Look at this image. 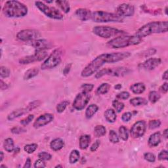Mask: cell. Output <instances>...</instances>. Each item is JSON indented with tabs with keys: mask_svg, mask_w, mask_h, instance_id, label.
Returning <instances> with one entry per match:
<instances>
[{
	"mask_svg": "<svg viewBox=\"0 0 168 168\" xmlns=\"http://www.w3.org/2000/svg\"><path fill=\"white\" fill-rule=\"evenodd\" d=\"M35 4L36 7L47 17L57 20H60L63 18V15L55 7H49L41 2H36Z\"/></svg>",
	"mask_w": 168,
	"mask_h": 168,
	"instance_id": "obj_9",
	"label": "cell"
},
{
	"mask_svg": "<svg viewBox=\"0 0 168 168\" xmlns=\"http://www.w3.org/2000/svg\"><path fill=\"white\" fill-rule=\"evenodd\" d=\"M93 88H94V85L91 84H84L81 86V89L84 92L89 93L93 90Z\"/></svg>",
	"mask_w": 168,
	"mask_h": 168,
	"instance_id": "obj_41",
	"label": "cell"
},
{
	"mask_svg": "<svg viewBox=\"0 0 168 168\" xmlns=\"http://www.w3.org/2000/svg\"><path fill=\"white\" fill-rule=\"evenodd\" d=\"M38 158L44 161H47V160H50L52 158V156L48 152H41L38 154Z\"/></svg>",
	"mask_w": 168,
	"mask_h": 168,
	"instance_id": "obj_42",
	"label": "cell"
},
{
	"mask_svg": "<svg viewBox=\"0 0 168 168\" xmlns=\"http://www.w3.org/2000/svg\"><path fill=\"white\" fill-rule=\"evenodd\" d=\"M147 53H145V57H148V56H151V55H154L156 53V51L154 49H149V50L147 51Z\"/></svg>",
	"mask_w": 168,
	"mask_h": 168,
	"instance_id": "obj_53",
	"label": "cell"
},
{
	"mask_svg": "<svg viewBox=\"0 0 168 168\" xmlns=\"http://www.w3.org/2000/svg\"><path fill=\"white\" fill-rule=\"evenodd\" d=\"M32 46L36 51H46V49H50L51 43L46 40H36L31 43Z\"/></svg>",
	"mask_w": 168,
	"mask_h": 168,
	"instance_id": "obj_16",
	"label": "cell"
},
{
	"mask_svg": "<svg viewBox=\"0 0 168 168\" xmlns=\"http://www.w3.org/2000/svg\"><path fill=\"white\" fill-rule=\"evenodd\" d=\"M144 158L148 162L153 163L156 161L155 155L151 152H146L144 154Z\"/></svg>",
	"mask_w": 168,
	"mask_h": 168,
	"instance_id": "obj_44",
	"label": "cell"
},
{
	"mask_svg": "<svg viewBox=\"0 0 168 168\" xmlns=\"http://www.w3.org/2000/svg\"><path fill=\"white\" fill-rule=\"evenodd\" d=\"M75 14L79 20L82 21H87L91 18L92 13L89 9L80 8L76 10Z\"/></svg>",
	"mask_w": 168,
	"mask_h": 168,
	"instance_id": "obj_18",
	"label": "cell"
},
{
	"mask_svg": "<svg viewBox=\"0 0 168 168\" xmlns=\"http://www.w3.org/2000/svg\"><path fill=\"white\" fill-rule=\"evenodd\" d=\"M62 52L60 49H56L51 53V54L49 56L48 58L44 61L41 68L42 70L52 69L57 66H58L62 60Z\"/></svg>",
	"mask_w": 168,
	"mask_h": 168,
	"instance_id": "obj_7",
	"label": "cell"
},
{
	"mask_svg": "<svg viewBox=\"0 0 168 168\" xmlns=\"http://www.w3.org/2000/svg\"><path fill=\"white\" fill-rule=\"evenodd\" d=\"M134 6L129 3H122L118 6L116 9V14L122 17H132L134 15Z\"/></svg>",
	"mask_w": 168,
	"mask_h": 168,
	"instance_id": "obj_14",
	"label": "cell"
},
{
	"mask_svg": "<svg viewBox=\"0 0 168 168\" xmlns=\"http://www.w3.org/2000/svg\"><path fill=\"white\" fill-rule=\"evenodd\" d=\"M63 167V166H60V165H58V166H56V167Z\"/></svg>",
	"mask_w": 168,
	"mask_h": 168,
	"instance_id": "obj_63",
	"label": "cell"
},
{
	"mask_svg": "<svg viewBox=\"0 0 168 168\" xmlns=\"http://www.w3.org/2000/svg\"><path fill=\"white\" fill-rule=\"evenodd\" d=\"M100 144H101V142H100V141H98V140H97L94 143H93V144L91 145V148H90V151L91 152H95L96 151L98 148L99 147V146H100Z\"/></svg>",
	"mask_w": 168,
	"mask_h": 168,
	"instance_id": "obj_51",
	"label": "cell"
},
{
	"mask_svg": "<svg viewBox=\"0 0 168 168\" xmlns=\"http://www.w3.org/2000/svg\"><path fill=\"white\" fill-rule=\"evenodd\" d=\"M34 167H46V164L44 160H43L40 158H39L38 160H37L35 163H34Z\"/></svg>",
	"mask_w": 168,
	"mask_h": 168,
	"instance_id": "obj_49",
	"label": "cell"
},
{
	"mask_svg": "<svg viewBox=\"0 0 168 168\" xmlns=\"http://www.w3.org/2000/svg\"><path fill=\"white\" fill-rule=\"evenodd\" d=\"M130 97L129 93L127 91H122L120 93H118L116 95V98L118 99H121V100H126Z\"/></svg>",
	"mask_w": 168,
	"mask_h": 168,
	"instance_id": "obj_45",
	"label": "cell"
},
{
	"mask_svg": "<svg viewBox=\"0 0 168 168\" xmlns=\"http://www.w3.org/2000/svg\"><path fill=\"white\" fill-rule=\"evenodd\" d=\"M38 145L36 144V143L26 145L24 147V151L28 154H32L36 151V149L38 148Z\"/></svg>",
	"mask_w": 168,
	"mask_h": 168,
	"instance_id": "obj_35",
	"label": "cell"
},
{
	"mask_svg": "<svg viewBox=\"0 0 168 168\" xmlns=\"http://www.w3.org/2000/svg\"><path fill=\"white\" fill-rule=\"evenodd\" d=\"M68 104H69V102H68V101H64L59 103L57 106V108H56L57 113H63V112L65 110L66 108L68 107Z\"/></svg>",
	"mask_w": 168,
	"mask_h": 168,
	"instance_id": "obj_37",
	"label": "cell"
},
{
	"mask_svg": "<svg viewBox=\"0 0 168 168\" xmlns=\"http://www.w3.org/2000/svg\"><path fill=\"white\" fill-rule=\"evenodd\" d=\"M160 91L164 93V94H166V93H167V91H168V84L167 82H165L162 85L160 86Z\"/></svg>",
	"mask_w": 168,
	"mask_h": 168,
	"instance_id": "obj_52",
	"label": "cell"
},
{
	"mask_svg": "<svg viewBox=\"0 0 168 168\" xmlns=\"http://www.w3.org/2000/svg\"><path fill=\"white\" fill-rule=\"evenodd\" d=\"M167 21H157L149 22L140 28L136 32V36L142 38L153 34H160L167 32Z\"/></svg>",
	"mask_w": 168,
	"mask_h": 168,
	"instance_id": "obj_3",
	"label": "cell"
},
{
	"mask_svg": "<svg viewBox=\"0 0 168 168\" xmlns=\"http://www.w3.org/2000/svg\"><path fill=\"white\" fill-rule=\"evenodd\" d=\"M91 18L95 22H121L123 21V18L117 14L102 11L93 12Z\"/></svg>",
	"mask_w": 168,
	"mask_h": 168,
	"instance_id": "obj_5",
	"label": "cell"
},
{
	"mask_svg": "<svg viewBox=\"0 0 168 168\" xmlns=\"http://www.w3.org/2000/svg\"><path fill=\"white\" fill-rule=\"evenodd\" d=\"M162 79L164 80H167L168 79V74H167V70H166L165 72L163 74L162 76Z\"/></svg>",
	"mask_w": 168,
	"mask_h": 168,
	"instance_id": "obj_57",
	"label": "cell"
},
{
	"mask_svg": "<svg viewBox=\"0 0 168 168\" xmlns=\"http://www.w3.org/2000/svg\"><path fill=\"white\" fill-rule=\"evenodd\" d=\"M160 98H161V95L157 91H152L149 93L148 100L150 101L152 103H156L160 100Z\"/></svg>",
	"mask_w": 168,
	"mask_h": 168,
	"instance_id": "obj_34",
	"label": "cell"
},
{
	"mask_svg": "<svg viewBox=\"0 0 168 168\" xmlns=\"http://www.w3.org/2000/svg\"><path fill=\"white\" fill-rule=\"evenodd\" d=\"M98 110V107L97 104H90L85 110V117L88 119H90L94 116Z\"/></svg>",
	"mask_w": 168,
	"mask_h": 168,
	"instance_id": "obj_25",
	"label": "cell"
},
{
	"mask_svg": "<svg viewBox=\"0 0 168 168\" xmlns=\"http://www.w3.org/2000/svg\"><path fill=\"white\" fill-rule=\"evenodd\" d=\"M110 85L108 83H103L100 86L98 87L97 89V94L98 95H104L107 93L110 89Z\"/></svg>",
	"mask_w": 168,
	"mask_h": 168,
	"instance_id": "obj_30",
	"label": "cell"
},
{
	"mask_svg": "<svg viewBox=\"0 0 168 168\" xmlns=\"http://www.w3.org/2000/svg\"><path fill=\"white\" fill-rule=\"evenodd\" d=\"M113 106L116 110L117 113H120V112L124 108V104L118 100H114L113 102Z\"/></svg>",
	"mask_w": 168,
	"mask_h": 168,
	"instance_id": "obj_38",
	"label": "cell"
},
{
	"mask_svg": "<svg viewBox=\"0 0 168 168\" xmlns=\"http://www.w3.org/2000/svg\"><path fill=\"white\" fill-rule=\"evenodd\" d=\"M130 89L135 94L139 95L145 91L146 87L143 83H136L130 87Z\"/></svg>",
	"mask_w": 168,
	"mask_h": 168,
	"instance_id": "obj_23",
	"label": "cell"
},
{
	"mask_svg": "<svg viewBox=\"0 0 168 168\" xmlns=\"http://www.w3.org/2000/svg\"><path fill=\"white\" fill-rule=\"evenodd\" d=\"M11 71L8 68L5 66H1L0 68V76L2 78H8L10 76Z\"/></svg>",
	"mask_w": 168,
	"mask_h": 168,
	"instance_id": "obj_39",
	"label": "cell"
},
{
	"mask_svg": "<svg viewBox=\"0 0 168 168\" xmlns=\"http://www.w3.org/2000/svg\"><path fill=\"white\" fill-rule=\"evenodd\" d=\"M130 56L131 53L126 51L101 54L95 58L88 66L85 67L81 75L84 78L91 76L104 64L117 63V62L128 58Z\"/></svg>",
	"mask_w": 168,
	"mask_h": 168,
	"instance_id": "obj_1",
	"label": "cell"
},
{
	"mask_svg": "<svg viewBox=\"0 0 168 168\" xmlns=\"http://www.w3.org/2000/svg\"><path fill=\"white\" fill-rule=\"evenodd\" d=\"M165 13H166V15L167 14V7H166V9H165Z\"/></svg>",
	"mask_w": 168,
	"mask_h": 168,
	"instance_id": "obj_61",
	"label": "cell"
},
{
	"mask_svg": "<svg viewBox=\"0 0 168 168\" xmlns=\"http://www.w3.org/2000/svg\"><path fill=\"white\" fill-rule=\"evenodd\" d=\"M3 148L5 151L7 152H11L14 151L15 146H14V141L13 139L7 138L3 142Z\"/></svg>",
	"mask_w": 168,
	"mask_h": 168,
	"instance_id": "obj_28",
	"label": "cell"
},
{
	"mask_svg": "<svg viewBox=\"0 0 168 168\" xmlns=\"http://www.w3.org/2000/svg\"><path fill=\"white\" fill-rule=\"evenodd\" d=\"M41 104V101H32V103H30L28 106H27V108H28L29 111L30 112L31 110H32L36 108H38V107H40V104Z\"/></svg>",
	"mask_w": 168,
	"mask_h": 168,
	"instance_id": "obj_43",
	"label": "cell"
},
{
	"mask_svg": "<svg viewBox=\"0 0 168 168\" xmlns=\"http://www.w3.org/2000/svg\"><path fill=\"white\" fill-rule=\"evenodd\" d=\"M132 113H129V112H127V113H123L122 116V120L123 122H129L131 119H132Z\"/></svg>",
	"mask_w": 168,
	"mask_h": 168,
	"instance_id": "obj_48",
	"label": "cell"
},
{
	"mask_svg": "<svg viewBox=\"0 0 168 168\" xmlns=\"http://www.w3.org/2000/svg\"><path fill=\"white\" fill-rule=\"evenodd\" d=\"M167 131H168V129H166L164 131V132H163V136L164 137L166 138V139H167V136H168V135H167Z\"/></svg>",
	"mask_w": 168,
	"mask_h": 168,
	"instance_id": "obj_59",
	"label": "cell"
},
{
	"mask_svg": "<svg viewBox=\"0 0 168 168\" xmlns=\"http://www.w3.org/2000/svg\"><path fill=\"white\" fill-rule=\"evenodd\" d=\"M130 70L125 67H116V68H107L98 71L95 74V78L98 79L104 76L108 75L112 76H124L129 73Z\"/></svg>",
	"mask_w": 168,
	"mask_h": 168,
	"instance_id": "obj_8",
	"label": "cell"
},
{
	"mask_svg": "<svg viewBox=\"0 0 168 168\" xmlns=\"http://www.w3.org/2000/svg\"><path fill=\"white\" fill-rule=\"evenodd\" d=\"M3 14L9 18H21L28 13V7L22 3L11 0L5 2L3 8Z\"/></svg>",
	"mask_w": 168,
	"mask_h": 168,
	"instance_id": "obj_2",
	"label": "cell"
},
{
	"mask_svg": "<svg viewBox=\"0 0 168 168\" xmlns=\"http://www.w3.org/2000/svg\"><path fill=\"white\" fill-rule=\"evenodd\" d=\"M91 142V137L88 135H84L80 137L79 141V148L82 150H85L89 147Z\"/></svg>",
	"mask_w": 168,
	"mask_h": 168,
	"instance_id": "obj_21",
	"label": "cell"
},
{
	"mask_svg": "<svg viewBox=\"0 0 168 168\" xmlns=\"http://www.w3.org/2000/svg\"><path fill=\"white\" fill-rule=\"evenodd\" d=\"M29 111L28 108H27V107L26 108H18L17 110H15L14 111L12 112L11 113H10L8 116H7V120L12 121L16 118L20 117L21 116H23L24 114H26V113H28Z\"/></svg>",
	"mask_w": 168,
	"mask_h": 168,
	"instance_id": "obj_19",
	"label": "cell"
},
{
	"mask_svg": "<svg viewBox=\"0 0 168 168\" xmlns=\"http://www.w3.org/2000/svg\"><path fill=\"white\" fill-rule=\"evenodd\" d=\"M161 126V122L159 120H151L148 123V127L151 129H154L159 127Z\"/></svg>",
	"mask_w": 168,
	"mask_h": 168,
	"instance_id": "obj_40",
	"label": "cell"
},
{
	"mask_svg": "<svg viewBox=\"0 0 168 168\" xmlns=\"http://www.w3.org/2000/svg\"><path fill=\"white\" fill-rule=\"evenodd\" d=\"M161 142V135L160 132H156L152 134L148 139V142L150 147H156L159 145Z\"/></svg>",
	"mask_w": 168,
	"mask_h": 168,
	"instance_id": "obj_20",
	"label": "cell"
},
{
	"mask_svg": "<svg viewBox=\"0 0 168 168\" xmlns=\"http://www.w3.org/2000/svg\"><path fill=\"white\" fill-rule=\"evenodd\" d=\"M34 116L33 114H30L28 115L26 118H24V119L22 120L21 121V123L22 124V125L23 126H27L28 125V124L32 122L34 119Z\"/></svg>",
	"mask_w": 168,
	"mask_h": 168,
	"instance_id": "obj_46",
	"label": "cell"
},
{
	"mask_svg": "<svg viewBox=\"0 0 168 168\" xmlns=\"http://www.w3.org/2000/svg\"><path fill=\"white\" fill-rule=\"evenodd\" d=\"M109 140L111 142L114 143H118V142L120 141L119 139V137H118V134L116 133V132L114 130H110L109 132Z\"/></svg>",
	"mask_w": 168,
	"mask_h": 168,
	"instance_id": "obj_36",
	"label": "cell"
},
{
	"mask_svg": "<svg viewBox=\"0 0 168 168\" xmlns=\"http://www.w3.org/2000/svg\"><path fill=\"white\" fill-rule=\"evenodd\" d=\"M142 38L137 36H120L108 42V46L113 49L124 48L130 46L138 45Z\"/></svg>",
	"mask_w": 168,
	"mask_h": 168,
	"instance_id": "obj_4",
	"label": "cell"
},
{
	"mask_svg": "<svg viewBox=\"0 0 168 168\" xmlns=\"http://www.w3.org/2000/svg\"><path fill=\"white\" fill-rule=\"evenodd\" d=\"M26 132V130L23 127H21L16 126V127H14L13 128L11 129V132L14 134H21V133H24Z\"/></svg>",
	"mask_w": 168,
	"mask_h": 168,
	"instance_id": "obj_47",
	"label": "cell"
},
{
	"mask_svg": "<svg viewBox=\"0 0 168 168\" xmlns=\"http://www.w3.org/2000/svg\"><path fill=\"white\" fill-rule=\"evenodd\" d=\"M0 154H1V161H3V158H4V154H3V152L2 151L0 152Z\"/></svg>",
	"mask_w": 168,
	"mask_h": 168,
	"instance_id": "obj_60",
	"label": "cell"
},
{
	"mask_svg": "<svg viewBox=\"0 0 168 168\" xmlns=\"http://www.w3.org/2000/svg\"><path fill=\"white\" fill-rule=\"evenodd\" d=\"M80 154L79 152L77 150H73L70 154L69 156V162L71 164H76L77 161L79 160Z\"/></svg>",
	"mask_w": 168,
	"mask_h": 168,
	"instance_id": "obj_33",
	"label": "cell"
},
{
	"mask_svg": "<svg viewBox=\"0 0 168 168\" xmlns=\"http://www.w3.org/2000/svg\"><path fill=\"white\" fill-rule=\"evenodd\" d=\"M93 32L95 35L101 37L103 38H110L117 36H123L126 32L123 30H118L110 26H98L93 28Z\"/></svg>",
	"mask_w": 168,
	"mask_h": 168,
	"instance_id": "obj_6",
	"label": "cell"
},
{
	"mask_svg": "<svg viewBox=\"0 0 168 168\" xmlns=\"http://www.w3.org/2000/svg\"><path fill=\"white\" fill-rule=\"evenodd\" d=\"M46 2L48 3H53V1H47Z\"/></svg>",
	"mask_w": 168,
	"mask_h": 168,
	"instance_id": "obj_62",
	"label": "cell"
},
{
	"mask_svg": "<svg viewBox=\"0 0 168 168\" xmlns=\"http://www.w3.org/2000/svg\"><path fill=\"white\" fill-rule=\"evenodd\" d=\"M90 95L88 93L82 91L77 95L73 102V107L77 110H82L88 104Z\"/></svg>",
	"mask_w": 168,
	"mask_h": 168,
	"instance_id": "obj_11",
	"label": "cell"
},
{
	"mask_svg": "<svg viewBox=\"0 0 168 168\" xmlns=\"http://www.w3.org/2000/svg\"><path fill=\"white\" fill-rule=\"evenodd\" d=\"M146 129V123L145 121L139 120L135 122L130 130L131 136L134 139L139 138L145 135Z\"/></svg>",
	"mask_w": 168,
	"mask_h": 168,
	"instance_id": "obj_13",
	"label": "cell"
},
{
	"mask_svg": "<svg viewBox=\"0 0 168 168\" xmlns=\"http://www.w3.org/2000/svg\"><path fill=\"white\" fill-rule=\"evenodd\" d=\"M65 146V142L60 138L53 140L50 143V147L54 151H59Z\"/></svg>",
	"mask_w": 168,
	"mask_h": 168,
	"instance_id": "obj_22",
	"label": "cell"
},
{
	"mask_svg": "<svg viewBox=\"0 0 168 168\" xmlns=\"http://www.w3.org/2000/svg\"><path fill=\"white\" fill-rule=\"evenodd\" d=\"M122 85L120 84H116L115 86H114V88L116 90H120L121 88H122Z\"/></svg>",
	"mask_w": 168,
	"mask_h": 168,
	"instance_id": "obj_58",
	"label": "cell"
},
{
	"mask_svg": "<svg viewBox=\"0 0 168 168\" xmlns=\"http://www.w3.org/2000/svg\"><path fill=\"white\" fill-rule=\"evenodd\" d=\"M104 118L109 123L115 122L117 118V116H116L115 110L111 108H109L106 110V112L104 113Z\"/></svg>",
	"mask_w": 168,
	"mask_h": 168,
	"instance_id": "obj_24",
	"label": "cell"
},
{
	"mask_svg": "<svg viewBox=\"0 0 168 168\" xmlns=\"http://www.w3.org/2000/svg\"><path fill=\"white\" fill-rule=\"evenodd\" d=\"M40 37V33L38 30L27 29L23 30L20 31L17 34V38L21 41H34L38 39Z\"/></svg>",
	"mask_w": 168,
	"mask_h": 168,
	"instance_id": "obj_10",
	"label": "cell"
},
{
	"mask_svg": "<svg viewBox=\"0 0 168 168\" xmlns=\"http://www.w3.org/2000/svg\"><path fill=\"white\" fill-rule=\"evenodd\" d=\"M39 74V69L38 68H32L28 70L24 75V79L28 80L30 79H32L36 76Z\"/></svg>",
	"mask_w": 168,
	"mask_h": 168,
	"instance_id": "obj_27",
	"label": "cell"
},
{
	"mask_svg": "<svg viewBox=\"0 0 168 168\" xmlns=\"http://www.w3.org/2000/svg\"><path fill=\"white\" fill-rule=\"evenodd\" d=\"M0 87H1L2 90L7 89L8 88V85L6 84L2 79H1V84H0Z\"/></svg>",
	"mask_w": 168,
	"mask_h": 168,
	"instance_id": "obj_56",
	"label": "cell"
},
{
	"mask_svg": "<svg viewBox=\"0 0 168 168\" xmlns=\"http://www.w3.org/2000/svg\"><path fill=\"white\" fill-rule=\"evenodd\" d=\"M130 103L133 107H139V106H144L148 104L146 98L143 97H135L130 100Z\"/></svg>",
	"mask_w": 168,
	"mask_h": 168,
	"instance_id": "obj_26",
	"label": "cell"
},
{
	"mask_svg": "<svg viewBox=\"0 0 168 168\" xmlns=\"http://www.w3.org/2000/svg\"><path fill=\"white\" fill-rule=\"evenodd\" d=\"M119 137L121 139L124 141L128 140L129 138V133L127 129L123 126H122L119 128Z\"/></svg>",
	"mask_w": 168,
	"mask_h": 168,
	"instance_id": "obj_32",
	"label": "cell"
},
{
	"mask_svg": "<svg viewBox=\"0 0 168 168\" xmlns=\"http://www.w3.org/2000/svg\"><path fill=\"white\" fill-rule=\"evenodd\" d=\"M48 56L46 51H36V53L32 55H28L24 57L19 60V63L21 65H28L34 62L41 61L45 59Z\"/></svg>",
	"mask_w": 168,
	"mask_h": 168,
	"instance_id": "obj_12",
	"label": "cell"
},
{
	"mask_svg": "<svg viewBox=\"0 0 168 168\" xmlns=\"http://www.w3.org/2000/svg\"><path fill=\"white\" fill-rule=\"evenodd\" d=\"M161 60L160 58H150L142 64V66L148 70H152L161 64Z\"/></svg>",
	"mask_w": 168,
	"mask_h": 168,
	"instance_id": "obj_17",
	"label": "cell"
},
{
	"mask_svg": "<svg viewBox=\"0 0 168 168\" xmlns=\"http://www.w3.org/2000/svg\"><path fill=\"white\" fill-rule=\"evenodd\" d=\"M31 163H32V161H31V160H30V158H27V160H26V163H25V164H24V166H23V167H24V168H30V167H31V166H32V164H31Z\"/></svg>",
	"mask_w": 168,
	"mask_h": 168,
	"instance_id": "obj_54",
	"label": "cell"
},
{
	"mask_svg": "<svg viewBox=\"0 0 168 168\" xmlns=\"http://www.w3.org/2000/svg\"><path fill=\"white\" fill-rule=\"evenodd\" d=\"M107 133V129L102 125L97 126L94 129V135L96 137H101Z\"/></svg>",
	"mask_w": 168,
	"mask_h": 168,
	"instance_id": "obj_31",
	"label": "cell"
},
{
	"mask_svg": "<svg viewBox=\"0 0 168 168\" xmlns=\"http://www.w3.org/2000/svg\"><path fill=\"white\" fill-rule=\"evenodd\" d=\"M71 64L70 65H67L65 68V69L63 70V73L65 74V75H66V74H68V73H69L70 70V68H71Z\"/></svg>",
	"mask_w": 168,
	"mask_h": 168,
	"instance_id": "obj_55",
	"label": "cell"
},
{
	"mask_svg": "<svg viewBox=\"0 0 168 168\" xmlns=\"http://www.w3.org/2000/svg\"><path fill=\"white\" fill-rule=\"evenodd\" d=\"M167 151L166 150L161 151L158 154V160H167Z\"/></svg>",
	"mask_w": 168,
	"mask_h": 168,
	"instance_id": "obj_50",
	"label": "cell"
},
{
	"mask_svg": "<svg viewBox=\"0 0 168 168\" xmlns=\"http://www.w3.org/2000/svg\"><path fill=\"white\" fill-rule=\"evenodd\" d=\"M56 3L60 8V9L63 11L64 13H68L70 12V7L69 2L67 1H63V0H57L56 1Z\"/></svg>",
	"mask_w": 168,
	"mask_h": 168,
	"instance_id": "obj_29",
	"label": "cell"
},
{
	"mask_svg": "<svg viewBox=\"0 0 168 168\" xmlns=\"http://www.w3.org/2000/svg\"><path fill=\"white\" fill-rule=\"evenodd\" d=\"M54 119V116L51 114L47 113L39 116L34 123V127L35 128H40L45 126L49 123H51Z\"/></svg>",
	"mask_w": 168,
	"mask_h": 168,
	"instance_id": "obj_15",
	"label": "cell"
}]
</instances>
